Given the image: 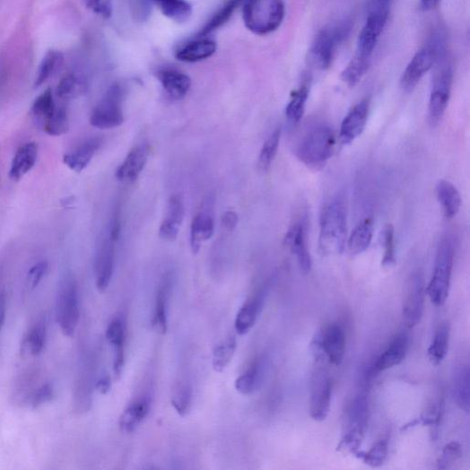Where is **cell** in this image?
<instances>
[{
	"label": "cell",
	"instance_id": "4316f807",
	"mask_svg": "<svg viewBox=\"0 0 470 470\" xmlns=\"http://www.w3.org/2000/svg\"><path fill=\"white\" fill-rule=\"evenodd\" d=\"M158 77L165 91L174 100L184 99L191 88L190 77L176 69H163Z\"/></svg>",
	"mask_w": 470,
	"mask_h": 470
},
{
	"label": "cell",
	"instance_id": "484cf974",
	"mask_svg": "<svg viewBox=\"0 0 470 470\" xmlns=\"http://www.w3.org/2000/svg\"><path fill=\"white\" fill-rule=\"evenodd\" d=\"M38 152V144L34 142L26 143L18 148L9 172L12 180L20 181L34 168Z\"/></svg>",
	"mask_w": 470,
	"mask_h": 470
},
{
	"label": "cell",
	"instance_id": "1f68e13d",
	"mask_svg": "<svg viewBox=\"0 0 470 470\" xmlns=\"http://www.w3.org/2000/svg\"><path fill=\"white\" fill-rule=\"evenodd\" d=\"M374 233V222L372 218L361 221L352 231L347 240V248L352 255H360L369 249Z\"/></svg>",
	"mask_w": 470,
	"mask_h": 470
},
{
	"label": "cell",
	"instance_id": "5bb4252c",
	"mask_svg": "<svg viewBox=\"0 0 470 470\" xmlns=\"http://www.w3.org/2000/svg\"><path fill=\"white\" fill-rule=\"evenodd\" d=\"M285 245L295 257L300 268L304 274L309 273L312 260L308 247V222L306 216L296 220L289 228Z\"/></svg>",
	"mask_w": 470,
	"mask_h": 470
},
{
	"label": "cell",
	"instance_id": "816d5d0a",
	"mask_svg": "<svg viewBox=\"0 0 470 470\" xmlns=\"http://www.w3.org/2000/svg\"><path fill=\"white\" fill-rule=\"evenodd\" d=\"M77 88V80L74 74H67L62 78L57 89V95L58 98L65 100L74 95Z\"/></svg>",
	"mask_w": 470,
	"mask_h": 470
},
{
	"label": "cell",
	"instance_id": "9c48e42d",
	"mask_svg": "<svg viewBox=\"0 0 470 470\" xmlns=\"http://www.w3.org/2000/svg\"><path fill=\"white\" fill-rule=\"evenodd\" d=\"M389 3L390 0H374L359 37L357 54L371 58L388 19Z\"/></svg>",
	"mask_w": 470,
	"mask_h": 470
},
{
	"label": "cell",
	"instance_id": "7bdbcfd3",
	"mask_svg": "<svg viewBox=\"0 0 470 470\" xmlns=\"http://www.w3.org/2000/svg\"><path fill=\"white\" fill-rule=\"evenodd\" d=\"M57 109L54 93L51 89H48L40 96H39L31 106L30 112L38 122L45 124L48 118L55 112Z\"/></svg>",
	"mask_w": 470,
	"mask_h": 470
},
{
	"label": "cell",
	"instance_id": "d4e9b609",
	"mask_svg": "<svg viewBox=\"0 0 470 470\" xmlns=\"http://www.w3.org/2000/svg\"><path fill=\"white\" fill-rule=\"evenodd\" d=\"M172 283L173 279L171 274H166L160 284L155 298L152 323L156 329L162 334H166L168 331V309Z\"/></svg>",
	"mask_w": 470,
	"mask_h": 470
},
{
	"label": "cell",
	"instance_id": "ab89813d",
	"mask_svg": "<svg viewBox=\"0 0 470 470\" xmlns=\"http://www.w3.org/2000/svg\"><path fill=\"white\" fill-rule=\"evenodd\" d=\"M282 139V128L278 127L265 141L258 158V169L262 172L269 170L275 161Z\"/></svg>",
	"mask_w": 470,
	"mask_h": 470
},
{
	"label": "cell",
	"instance_id": "cb8c5ba5",
	"mask_svg": "<svg viewBox=\"0 0 470 470\" xmlns=\"http://www.w3.org/2000/svg\"><path fill=\"white\" fill-rule=\"evenodd\" d=\"M217 50V44L212 39L197 37L180 47L176 52L178 60L185 63H196L212 57Z\"/></svg>",
	"mask_w": 470,
	"mask_h": 470
},
{
	"label": "cell",
	"instance_id": "c3c4849f",
	"mask_svg": "<svg viewBox=\"0 0 470 470\" xmlns=\"http://www.w3.org/2000/svg\"><path fill=\"white\" fill-rule=\"evenodd\" d=\"M443 407L442 400H434L430 403L421 415V422L430 427H438L442 418Z\"/></svg>",
	"mask_w": 470,
	"mask_h": 470
},
{
	"label": "cell",
	"instance_id": "f907efd6",
	"mask_svg": "<svg viewBox=\"0 0 470 470\" xmlns=\"http://www.w3.org/2000/svg\"><path fill=\"white\" fill-rule=\"evenodd\" d=\"M86 7L103 19L112 15V0H83Z\"/></svg>",
	"mask_w": 470,
	"mask_h": 470
},
{
	"label": "cell",
	"instance_id": "7a4b0ae2",
	"mask_svg": "<svg viewBox=\"0 0 470 470\" xmlns=\"http://www.w3.org/2000/svg\"><path fill=\"white\" fill-rule=\"evenodd\" d=\"M336 144L334 130L320 125L310 129L302 138L297 148L300 162L309 168H323L332 158Z\"/></svg>",
	"mask_w": 470,
	"mask_h": 470
},
{
	"label": "cell",
	"instance_id": "b9f144b4",
	"mask_svg": "<svg viewBox=\"0 0 470 470\" xmlns=\"http://www.w3.org/2000/svg\"><path fill=\"white\" fill-rule=\"evenodd\" d=\"M237 338L231 336L214 348L213 367L216 372L222 373L228 367L237 349Z\"/></svg>",
	"mask_w": 470,
	"mask_h": 470
},
{
	"label": "cell",
	"instance_id": "f5cc1de1",
	"mask_svg": "<svg viewBox=\"0 0 470 470\" xmlns=\"http://www.w3.org/2000/svg\"><path fill=\"white\" fill-rule=\"evenodd\" d=\"M48 270V263L41 261L35 264L28 273V279L31 289H35L42 282Z\"/></svg>",
	"mask_w": 470,
	"mask_h": 470
},
{
	"label": "cell",
	"instance_id": "e575fe53",
	"mask_svg": "<svg viewBox=\"0 0 470 470\" xmlns=\"http://www.w3.org/2000/svg\"><path fill=\"white\" fill-rule=\"evenodd\" d=\"M264 364L256 360L249 369L235 380V388L242 396H249L259 387L263 377Z\"/></svg>",
	"mask_w": 470,
	"mask_h": 470
},
{
	"label": "cell",
	"instance_id": "bcb514c9",
	"mask_svg": "<svg viewBox=\"0 0 470 470\" xmlns=\"http://www.w3.org/2000/svg\"><path fill=\"white\" fill-rule=\"evenodd\" d=\"M387 455L388 446L385 440L377 441L367 452L359 451L356 453V456L371 467L381 466L386 462Z\"/></svg>",
	"mask_w": 470,
	"mask_h": 470
},
{
	"label": "cell",
	"instance_id": "f35d334b",
	"mask_svg": "<svg viewBox=\"0 0 470 470\" xmlns=\"http://www.w3.org/2000/svg\"><path fill=\"white\" fill-rule=\"evenodd\" d=\"M192 387L184 379L175 382L171 390V404L180 416H186L192 405Z\"/></svg>",
	"mask_w": 470,
	"mask_h": 470
},
{
	"label": "cell",
	"instance_id": "8fae6325",
	"mask_svg": "<svg viewBox=\"0 0 470 470\" xmlns=\"http://www.w3.org/2000/svg\"><path fill=\"white\" fill-rule=\"evenodd\" d=\"M453 85V70L449 65L443 66L434 78L428 104V123L437 127L448 109Z\"/></svg>",
	"mask_w": 470,
	"mask_h": 470
},
{
	"label": "cell",
	"instance_id": "f6af8a7d",
	"mask_svg": "<svg viewBox=\"0 0 470 470\" xmlns=\"http://www.w3.org/2000/svg\"><path fill=\"white\" fill-rule=\"evenodd\" d=\"M384 266H393L396 263V230L393 224H387L382 232Z\"/></svg>",
	"mask_w": 470,
	"mask_h": 470
},
{
	"label": "cell",
	"instance_id": "7402d4cb",
	"mask_svg": "<svg viewBox=\"0 0 470 470\" xmlns=\"http://www.w3.org/2000/svg\"><path fill=\"white\" fill-rule=\"evenodd\" d=\"M409 349V336L406 333L397 335L377 360L374 370L385 371L399 366L406 358Z\"/></svg>",
	"mask_w": 470,
	"mask_h": 470
},
{
	"label": "cell",
	"instance_id": "ba28073f",
	"mask_svg": "<svg viewBox=\"0 0 470 470\" xmlns=\"http://www.w3.org/2000/svg\"><path fill=\"white\" fill-rule=\"evenodd\" d=\"M124 122L123 91L113 85L94 108L90 123L95 128L106 130L119 127Z\"/></svg>",
	"mask_w": 470,
	"mask_h": 470
},
{
	"label": "cell",
	"instance_id": "4fadbf2b",
	"mask_svg": "<svg viewBox=\"0 0 470 470\" xmlns=\"http://www.w3.org/2000/svg\"><path fill=\"white\" fill-rule=\"evenodd\" d=\"M439 57L436 46H428L419 50L406 66L401 80L404 91H413L422 78L435 65Z\"/></svg>",
	"mask_w": 470,
	"mask_h": 470
},
{
	"label": "cell",
	"instance_id": "7c38bea8",
	"mask_svg": "<svg viewBox=\"0 0 470 470\" xmlns=\"http://www.w3.org/2000/svg\"><path fill=\"white\" fill-rule=\"evenodd\" d=\"M426 290L421 273L413 274L408 281L403 302V319L408 329H413L422 320Z\"/></svg>",
	"mask_w": 470,
	"mask_h": 470
},
{
	"label": "cell",
	"instance_id": "9a60e30c",
	"mask_svg": "<svg viewBox=\"0 0 470 470\" xmlns=\"http://www.w3.org/2000/svg\"><path fill=\"white\" fill-rule=\"evenodd\" d=\"M109 233L101 240L95 259L96 286L99 292H105L112 280L115 263V244Z\"/></svg>",
	"mask_w": 470,
	"mask_h": 470
},
{
	"label": "cell",
	"instance_id": "680465c9",
	"mask_svg": "<svg viewBox=\"0 0 470 470\" xmlns=\"http://www.w3.org/2000/svg\"><path fill=\"white\" fill-rule=\"evenodd\" d=\"M441 0H420V7L424 12H429L436 9Z\"/></svg>",
	"mask_w": 470,
	"mask_h": 470
},
{
	"label": "cell",
	"instance_id": "9f6ffc18",
	"mask_svg": "<svg viewBox=\"0 0 470 470\" xmlns=\"http://www.w3.org/2000/svg\"><path fill=\"white\" fill-rule=\"evenodd\" d=\"M96 388L100 394L105 396L111 388V379L109 376L100 378L96 383Z\"/></svg>",
	"mask_w": 470,
	"mask_h": 470
},
{
	"label": "cell",
	"instance_id": "52a82bcc",
	"mask_svg": "<svg viewBox=\"0 0 470 470\" xmlns=\"http://www.w3.org/2000/svg\"><path fill=\"white\" fill-rule=\"evenodd\" d=\"M348 30L349 27L346 24L330 26L322 30L309 50L310 63L322 70L329 68Z\"/></svg>",
	"mask_w": 470,
	"mask_h": 470
},
{
	"label": "cell",
	"instance_id": "d6986e66",
	"mask_svg": "<svg viewBox=\"0 0 470 470\" xmlns=\"http://www.w3.org/2000/svg\"><path fill=\"white\" fill-rule=\"evenodd\" d=\"M184 217L183 199L180 195L174 194L170 198L167 214L160 228L161 239L166 242H174L178 239Z\"/></svg>",
	"mask_w": 470,
	"mask_h": 470
},
{
	"label": "cell",
	"instance_id": "ffe728a7",
	"mask_svg": "<svg viewBox=\"0 0 470 470\" xmlns=\"http://www.w3.org/2000/svg\"><path fill=\"white\" fill-rule=\"evenodd\" d=\"M214 215L210 209L196 214L190 226V248L193 254H198L202 246L213 237Z\"/></svg>",
	"mask_w": 470,
	"mask_h": 470
},
{
	"label": "cell",
	"instance_id": "11a10c76",
	"mask_svg": "<svg viewBox=\"0 0 470 470\" xmlns=\"http://www.w3.org/2000/svg\"><path fill=\"white\" fill-rule=\"evenodd\" d=\"M239 222V215L233 211L225 212L222 217V226L228 231H232L235 228H237Z\"/></svg>",
	"mask_w": 470,
	"mask_h": 470
},
{
	"label": "cell",
	"instance_id": "44dd1931",
	"mask_svg": "<svg viewBox=\"0 0 470 470\" xmlns=\"http://www.w3.org/2000/svg\"><path fill=\"white\" fill-rule=\"evenodd\" d=\"M150 154L147 144H140L133 148L126 159L116 171V178L123 182L135 181L144 170Z\"/></svg>",
	"mask_w": 470,
	"mask_h": 470
},
{
	"label": "cell",
	"instance_id": "6f0895ef",
	"mask_svg": "<svg viewBox=\"0 0 470 470\" xmlns=\"http://www.w3.org/2000/svg\"><path fill=\"white\" fill-rule=\"evenodd\" d=\"M6 318V295L0 292V331H2Z\"/></svg>",
	"mask_w": 470,
	"mask_h": 470
},
{
	"label": "cell",
	"instance_id": "d6a6232c",
	"mask_svg": "<svg viewBox=\"0 0 470 470\" xmlns=\"http://www.w3.org/2000/svg\"><path fill=\"white\" fill-rule=\"evenodd\" d=\"M450 328L446 323L437 329L428 349V357L434 365H440L446 359L449 347Z\"/></svg>",
	"mask_w": 470,
	"mask_h": 470
},
{
	"label": "cell",
	"instance_id": "681fc988",
	"mask_svg": "<svg viewBox=\"0 0 470 470\" xmlns=\"http://www.w3.org/2000/svg\"><path fill=\"white\" fill-rule=\"evenodd\" d=\"M462 456V448L457 442H451L448 444L438 460V468H451L453 465L461 459Z\"/></svg>",
	"mask_w": 470,
	"mask_h": 470
},
{
	"label": "cell",
	"instance_id": "ee69618b",
	"mask_svg": "<svg viewBox=\"0 0 470 470\" xmlns=\"http://www.w3.org/2000/svg\"><path fill=\"white\" fill-rule=\"evenodd\" d=\"M45 132L50 136H61L69 130V118L65 108H57L44 124Z\"/></svg>",
	"mask_w": 470,
	"mask_h": 470
},
{
	"label": "cell",
	"instance_id": "836d02e7",
	"mask_svg": "<svg viewBox=\"0 0 470 470\" xmlns=\"http://www.w3.org/2000/svg\"><path fill=\"white\" fill-rule=\"evenodd\" d=\"M309 94L308 83L301 84L292 92L285 110L287 120L291 125L297 126L302 120Z\"/></svg>",
	"mask_w": 470,
	"mask_h": 470
},
{
	"label": "cell",
	"instance_id": "f546056e",
	"mask_svg": "<svg viewBox=\"0 0 470 470\" xmlns=\"http://www.w3.org/2000/svg\"><path fill=\"white\" fill-rule=\"evenodd\" d=\"M151 409V400L147 396L133 402L120 418V428L126 434H131L147 417Z\"/></svg>",
	"mask_w": 470,
	"mask_h": 470
},
{
	"label": "cell",
	"instance_id": "8d00e7d4",
	"mask_svg": "<svg viewBox=\"0 0 470 470\" xmlns=\"http://www.w3.org/2000/svg\"><path fill=\"white\" fill-rule=\"evenodd\" d=\"M371 58L362 57L356 53L355 57L351 59L350 63L343 71L342 81L348 87H355L367 74Z\"/></svg>",
	"mask_w": 470,
	"mask_h": 470
},
{
	"label": "cell",
	"instance_id": "30bf717a",
	"mask_svg": "<svg viewBox=\"0 0 470 470\" xmlns=\"http://www.w3.org/2000/svg\"><path fill=\"white\" fill-rule=\"evenodd\" d=\"M80 318L77 288L73 279L68 278L61 284L57 303V320L62 333L65 336L72 337L80 323Z\"/></svg>",
	"mask_w": 470,
	"mask_h": 470
},
{
	"label": "cell",
	"instance_id": "2e32d148",
	"mask_svg": "<svg viewBox=\"0 0 470 470\" xmlns=\"http://www.w3.org/2000/svg\"><path fill=\"white\" fill-rule=\"evenodd\" d=\"M370 102L362 100L352 107L344 117L340 127V140L344 144H349L359 138L368 124Z\"/></svg>",
	"mask_w": 470,
	"mask_h": 470
},
{
	"label": "cell",
	"instance_id": "74e56055",
	"mask_svg": "<svg viewBox=\"0 0 470 470\" xmlns=\"http://www.w3.org/2000/svg\"><path fill=\"white\" fill-rule=\"evenodd\" d=\"M64 61L63 54L59 51H48L39 65L34 80V88H40L57 72Z\"/></svg>",
	"mask_w": 470,
	"mask_h": 470
},
{
	"label": "cell",
	"instance_id": "3957f363",
	"mask_svg": "<svg viewBox=\"0 0 470 470\" xmlns=\"http://www.w3.org/2000/svg\"><path fill=\"white\" fill-rule=\"evenodd\" d=\"M454 259L455 242L448 234L439 244L433 276L426 289L430 300L438 307L443 306L449 296Z\"/></svg>",
	"mask_w": 470,
	"mask_h": 470
},
{
	"label": "cell",
	"instance_id": "db71d44e",
	"mask_svg": "<svg viewBox=\"0 0 470 470\" xmlns=\"http://www.w3.org/2000/svg\"><path fill=\"white\" fill-rule=\"evenodd\" d=\"M54 390L50 384H45L36 391L31 405L34 408L41 406L53 399Z\"/></svg>",
	"mask_w": 470,
	"mask_h": 470
},
{
	"label": "cell",
	"instance_id": "e0dca14e",
	"mask_svg": "<svg viewBox=\"0 0 470 470\" xmlns=\"http://www.w3.org/2000/svg\"><path fill=\"white\" fill-rule=\"evenodd\" d=\"M319 335L325 358L333 365L340 366L344 361L346 349L344 330L339 325H332Z\"/></svg>",
	"mask_w": 470,
	"mask_h": 470
},
{
	"label": "cell",
	"instance_id": "8992f818",
	"mask_svg": "<svg viewBox=\"0 0 470 470\" xmlns=\"http://www.w3.org/2000/svg\"><path fill=\"white\" fill-rule=\"evenodd\" d=\"M332 400V381L323 361H317L309 384V415L324 422L329 414Z\"/></svg>",
	"mask_w": 470,
	"mask_h": 470
},
{
	"label": "cell",
	"instance_id": "6da1fadb",
	"mask_svg": "<svg viewBox=\"0 0 470 470\" xmlns=\"http://www.w3.org/2000/svg\"><path fill=\"white\" fill-rule=\"evenodd\" d=\"M347 214L344 200L337 196L322 210L319 249L325 256L341 254L346 245Z\"/></svg>",
	"mask_w": 470,
	"mask_h": 470
},
{
	"label": "cell",
	"instance_id": "60d3db41",
	"mask_svg": "<svg viewBox=\"0 0 470 470\" xmlns=\"http://www.w3.org/2000/svg\"><path fill=\"white\" fill-rule=\"evenodd\" d=\"M153 3L166 17L177 22L187 21L192 14V7L186 0H153Z\"/></svg>",
	"mask_w": 470,
	"mask_h": 470
},
{
	"label": "cell",
	"instance_id": "603a6c76",
	"mask_svg": "<svg viewBox=\"0 0 470 470\" xmlns=\"http://www.w3.org/2000/svg\"><path fill=\"white\" fill-rule=\"evenodd\" d=\"M106 338L115 349L113 371L117 379L122 376L126 361V327L121 318H115L109 325Z\"/></svg>",
	"mask_w": 470,
	"mask_h": 470
},
{
	"label": "cell",
	"instance_id": "83f0119b",
	"mask_svg": "<svg viewBox=\"0 0 470 470\" xmlns=\"http://www.w3.org/2000/svg\"><path fill=\"white\" fill-rule=\"evenodd\" d=\"M452 396L457 407L468 413L470 411V370L466 364L458 366L453 375Z\"/></svg>",
	"mask_w": 470,
	"mask_h": 470
},
{
	"label": "cell",
	"instance_id": "5b68a950",
	"mask_svg": "<svg viewBox=\"0 0 470 470\" xmlns=\"http://www.w3.org/2000/svg\"><path fill=\"white\" fill-rule=\"evenodd\" d=\"M369 422V405L364 396H359L347 410L337 450L344 454H355L365 439Z\"/></svg>",
	"mask_w": 470,
	"mask_h": 470
},
{
	"label": "cell",
	"instance_id": "ac0fdd59",
	"mask_svg": "<svg viewBox=\"0 0 470 470\" xmlns=\"http://www.w3.org/2000/svg\"><path fill=\"white\" fill-rule=\"evenodd\" d=\"M102 144L100 137H91L64 155V164L72 171L82 173L91 164Z\"/></svg>",
	"mask_w": 470,
	"mask_h": 470
},
{
	"label": "cell",
	"instance_id": "4dcf8cb0",
	"mask_svg": "<svg viewBox=\"0 0 470 470\" xmlns=\"http://www.w3.org/2000/svg\"><path fill=\"white\" fill-rule=\"evenodd\" d=\"M437 197L448 219H452L460 211L462 199L457 187L448 180H440L437 185Z\"/></svg>",
	"mask_w": 470,
	"mask_h": 470
},
{
	"label": "cell",
	"instance_id": "7dc6e473",
	"mask_svg": "<svg viewBox=\"0 0 470 470\" xmlns=\"http://www.w3.org/2000/svg\"><path fill=\"white\" fill-rule=\"evenodd\" d=\"M47 327L44 322H39L30 331L27 344L32 355H40L46 345Z\"/></svg>",
	"mask_w": 470,
	"mask_h": 470
},
{
	"label": "cell",
	"instance_id": "277c9868",
	"mask_svg": "<svg viewBox=\"0 0 470 470\" xmlns=\"http://www.w3.org/2000/svg\"><path fill=\"white\" fill-rule=\"evenodd\" d=\"M285 17L283 0H244L246 27L255 34L266 35L278 30Z\"/></svg>",
	"mask_w": 470,
	"mask_h": 470
},
{
	"label": "cell",
	"instance_id": "d590c367",
	"mask_svg": "<svg viewBox=\"0 0 470 470\" xmlns=\"http://www.w3.org/2000/svg\"><path fill=\"white\" fill-rule=\"evenodd\" d=\"M244 0H226V3L213 15L199 32L198 37H205L223 26L231 18L235 11L243 5Z\"/></svg>",
	"mask_w": 470,
	"mask_h": 470
},
{
	"label": "cell",
	"instance_id": "f1b7e54d",
	"mask_svg": "<svg viewBox=\"0 0 470 470\" xmlns=\"http://www.w3.org/2000/svg\"><path fill=\"white\" fill-rule=\"evenodd\" d=\"M263 300L264 292H260L241 307L234 322V329L239 335H244L253 328L259 316Z\"/></svg>",
	"mask_w": 470,
	"mask_h": 470
}]
</instances>
